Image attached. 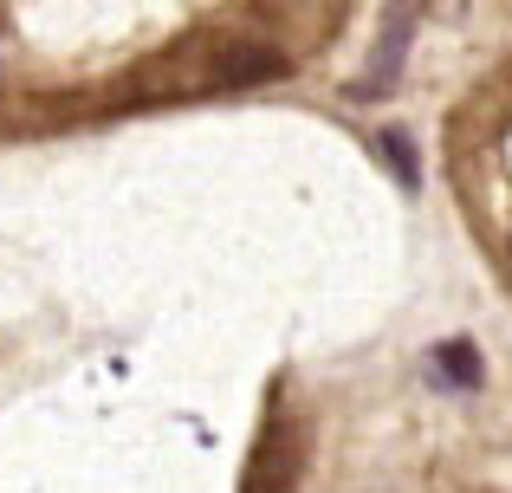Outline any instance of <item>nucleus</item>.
I'll use <instances>...</instances> for the list:
<instances>
[{
    "label": "nucleus",
    "instance_id": "7ed1b4c3",
    "mask_svg": "<svg viewBox=\"0 0 512 493\" xmlns=\"http://www.w3.org/2000/svg\"><path fill=\"white\" fill-rule=\"evenodd\" d=\"M435 383L474 390V383H480V351H474V344H461V338H454V344H441V351H435Z\"/></svg>",
    "mask_w": 512,
    "mask_h": 493
},
{
    "label": "nucleus",
    "instance_id": "f03ea898",
    "mask_svg": "<svg viewBox=\"0 0 512 493\" xmlns=\"http://www.w3.org/2000/svg\"><path fill=\"white\" fill-rule=\"evenodd\" d=\"M286 487H292V422H266L240 493H286Z\"/></svg>",
    "mask_w": 512,
    "mask_h": 493
},
{
    "label": "nucleus",
    "instance_id": "f257e3e1",
    "mask_svg": "<svg viewBox=\"0 0 512 493\" xmlns=\"http://www.w3.org/2000/svg\"><path fill=\"white\" fill-rule=\"evenodd\" d=\"M409 33H415V7H409V0H389L383 39H376V52H370V78H357V98H376V91L396 85L402 52H409Z\"/></svg>",
    "mask_w": 512,
    "mask_h": 493
},
{
    "label": "nucleus",
    "instance_id": "39448f33",
    "mask_svg": "<svg viewBox=\"0 0 512 493\" xmlns=\"http://www.w3.org/2000/svg\"><path fill=\"white\" fill-rule=\"evenodd\" d=\"M383 150L396 156V176L415 189V150H409V137H402V130H389V137H383Z\"/></svg>",
    "mask_w": 512,
    "mask_h": 493
},
{
    "label": "nucleus",
    "instance_id": "20e7f679",
    "mask_svg": "<svg viewBox=\"0 0 512 493\" xmlns=\"http://www.w3.org/2000/svg\"><path fill=\"white\" fill-rule=\"evenodd\" d=\"M279 72H286L279 52H240V59L221 65V85H260V78H279Z\"/></svg>",
    "mask_w": 512,
    "mask_h": 493
}]
</instances>
